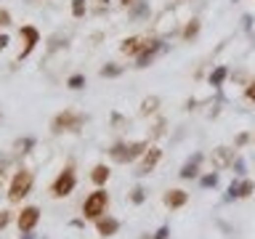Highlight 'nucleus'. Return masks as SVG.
Returning <instances> with one entry per match:
<instances>
[{
    "label": "nucleus",
    "instance_id": "nucleus-31",
    "mask_svg": "<svg viewBox=\"0 0 255 239\" xmlns=\"http://www.w3.org/2000/svg\"><path fill=\"white\" fill-rule=\"evenodd\" d=\"M5 24H11V14L8 11H0V27H5Z\"/></svg>",
    "mask_w": 255,
    "mask_h": 239
},
{
    "label": "nucleus",
    "instance_id": "nucleus-11",
    "mask_svg": "<svg viewBox=\"0 0 255 239\" xmlns=\"http://www.w3.org/2000/svg\"><path fill=\"white\" fill-rule=\"evenodd\" d=\"M162 202H165V208H170V210H181L189 202V191H184V189H168L165 194H162Z\"/></svg>",
    "mask_w": 255,
    "mask_h": 239
},
{
    "label": "nucleus",
    "instance_id": "nucleus-18",
    "mask_svg": "<svg viewBox=\"0 0 255 239\" xmlns=\"http://www.w3.org/2000/svg\"><path fill=\"white\" fill-rule=\"evenodd\" d=\"M226 75H228L226 67H215L213 72H210V85L213 88H221V85H224V80H226Z\"/></svg>",
    "mask_w": 255,
    "mask_h": 239
},
{
    "label": "nucleus",
    "instance_id": "nucleus-2",
    "mask_svg": "<svg viewBox=\"0 0 255 239\" xmlns=\"http://www.w3.org/2000/svg\"><path fill=\"white\" fill-rule=\"evenodd\" d=\"M109 208V194L99 186V191H93L90 197H85L83 202V218H88V221H96V218H101L104 212Z\"/></svg>",
    "mask_w": 255,
    "mask_h": 239
},
{
    "label": "nucleus",
    "instance_id": "nucleus-12",
    "mask_svg": "<svg viewBox=\"0 0 255 239\" xmlns=\"http://www.w3.org/2000/svg\"><path fill=\"white\" fill-rule=\"evenodd\" d=\"M96 231H99L101 237H114L117 231H120V221L112 215H101V218H96Z\"/></svg>",
    "mask_w": 255,
    "mask_h": 239
},
{
    "label": "nucleus",
    "instance_id": "nucleus-29",
    "mask_svg": "<svg viewBox=\"0 0 255 239\" xmlns=\"http://www.w3.org/2000/svg\"><path fill=\"white\" fill-rule=\"evenodd\" d=\"M19 149H22V152H29V146H35V138H24V141H19Z\"/></svg>",
    "mask_w": 255,
    "mask_h": 239
},
{
    "label": "nucleus",
    "instance_id": "nucleus-24",
    "mask_svg": "<svg viewBox=\"0 0 255 239\" xmlns=\"http://www.w3.org/2000/svg\"><path fill=\"white\" fill-rule=\"evenodd\" d=\"M67 85H69L72 90H80V88H85V77H83V75H72L69 80H67Z\"/></svg>",
    "mask_w": 255,
    "mask_h": 239
},
{
    "label": "nucleus",
    "instance_id": "nucleus-30",
    "mask_svg": "<svg viewBox=\"0 0 255 239\" xmlns=\"http://www.w3.org/2000/svg\"><path fill=\"white\" fill-rule=\"evenodd\" d=\"M231 167H234V173H237V176H242V173H245V159H237Z\"/></svg>",
    "mask_w": 255,
    "mask_h": 239
},
{
    "label": "nucleus",
    "instance_id": "nucleus-32",
    "mask_svg": "<svg viewBox=\"0 0 255 239\" xmlns=\"http://www.w3.org/2000/svg\"><path fill=\"white\" fill-rule=\"evenodd\" d=\"M247 141H250V135H247V133H239L237 135V146H245Z\"/></svg>",
    "mask_w": 255,
    "mask_h": 239
},
{
    "label": "nucleus",
    "instance_id": "nucleus-15",
    "mask_svg": "<svg viewBox=\"0 0 255 239\" xmlns=\"http://www.w3.org/2000/svg\"><path fill=\"white\" fill-rule=\"evenodd\" d=\"M109 178H112V170H109L107 165H96L93 170H90V181H93L96 186H107Z\"/></svg>",
    "mask_w": 255,
    "mask_h": 239
},
{
    "label": "nucleus",
    "instance_id": "nucleus-33",
    "mask_svg": "<svg viewBox=\"0 0 255 239\" xmlns=\"http://www.w3.org/2000/svg\"><path fill=\"white\" fill-rule=\"evenodd\" d=\"M8 43H11V40H8V35H0V48H5Z\"/></svg>",
    "mask_w": 255,
    "mask_h": 239
},
{
    "label": "nucleus",
    "instance_id": "nucleus-28",
    "mask_svg": "<svg viewBox=\"0 0 255 239\" xmlns=\"http://www.w3.org/2000/svg\"><path fill=\"white\" fill-rule=\"evenodd\" d=\"M8 223H11V212L8 210H0V229H5Z\"/></svg>",
    "mask_w": 255,
    "mask_h": 239
},
{
    "label": "nucleus",
    "instance_id": "nucleus-5",
    "mask_svg": "<svg viewBox=\"0 0 255 239\" xmlns=\"http://www.w3.org/2000/svg\"><path fill=\"white\" fill-rule=\"evenodd\" d=\"M75 186H77V176H75V167L67 165L64 167V173L54 181V186H51V194H54L56 199H64V197H69L72 191H75Z\"/></svg>",
    "mask_w": 255,
    "mask_h": 239
},
{
    "label": "nucleus",
    "instance_id": "nucleus-34",
    "mask_svg": "<svg viewBox=\"0 0 255 239\" xmlns=\"http://www.w3.org/2000/svg\"><path fill=\"white\" fill-rule=\"evenodd\" d=\"M3 184H5V170L0 167V186H3Z\"/></svg>",
    "mask_w": 255,
    "mask_h": 239
},
{
    "label": "nucleus",
    "instance_id": "nucleus-17",
    "mask_svg": "<svg viewBox=\"0 0 255 239\" xmlns=\"http://www.w3.org/2000/svg\"><path fill=\"white\" fill-rule=\"evenodd\" d=\"M199 29H202V22H199V19H192V22H186V27H184V32H181V37H184V40H194V37L199 35Z\"/></svg>",
    "mask_w": 255,
    "mask_h": 239
},
{
    "label": "nucleus",
    "instance_id": "nucleus-7",
    "mask_svg": "<svg viewBox=\"0 0 255 239\" xmlns=\"http://www.w3.org/2000/svg\"><path fill=\"white\" fill-rule=\"evenodd\" d=\"M160 51H162V40H160V37H146V45H143V51H141L139 56H136V61H139L136 67H141V69L149 67V64L154 61V56L160 53Z\"/></svg>",
    "mask_w": 255,
    "mask_h": 239
},
{
    "label": "nucleus",
    "instance_id": "nucleus-14",
    "mask_svg": "<svg viewBox=\"0 0 255 239\" xmlns=\"http://www.w3.org/2000/svg\"><path fill=\"white\" fill-rule=\"evenodd\" d=\"M199 162H202V154H199V152H197V154H192V159H189V162L178 170V176L184 178V181L197 178V173H199Z\"/></svg>",
    "mask_w": 255,
    "mask_h": 239
},
{
    "label": "nucleus",
    "instance_id": "nucleus-9",
    "mask_svg": "<svg viewBox=\"0 0 255 239\" xmlns=\"http://www.w3.org/2000/svg\"><path fill=\"white\" fill-rule=\"evenodd\" d=\"M210 159H213L215 170H226V167L234 165V149H228V146H215Z\"/></svg>",
    "mask_w": 255,
    "mask_h": 239
},
{
    "label": "nucleus",
    "instance_id": "nucleus-23",
    "mask_svg": "<svg viewBox=\"0 0 255 239\" xmlns=\"http://www.w3.org/2000/svg\"><path fill=\"white\" fill-rule=\"evenodd\" d=\"M72 16L75 19L85 16V0H72Z\"/></svg>",
    "mask_w": 255,
    "mask_h": 239
},
{
    "label": "nucleus",
    "instance_id": "nucleus-22",
    "mask_svg": "<svg viewBox=\"0 0 255 239\" xmlns=\"http://www.w3.org/2000/svg\"><path fill=\"white\" fill-rule=\"evenodd\" d=\"M255 191V184L250 178H245V181H239V199H245V197H250Z\"/></svg>",
    "mask_w": 255,
    "mask_h": 239
},
{
    "label": "nucleus",
    "instance_id": "nucleus-26",
    "mask_svg": "<svg viewBox=\"0 0 255 239\" xmlns=\"http://www.w3.org/2000/svg\"><path fill=\"white\" fill-rule=\"evenodd\" d=\"M165 125H168V122L162 120V117L157 120V122H154V131H152V138H157V135H162V133H165Z\"/></svg>",
    "mask_w": 255,
    "mask_h": 239
},
{
    "label": "nucleus",
    "instance_id": "nucleus-8",
    "mask_svg": "<svg viewBox=\"0 0 255 239\" xmlns=\"http://www.w3.org/2000/svg\"><path fill=\"white\" fill-rule=\"evenodd\" d=\"M160 159H162V149H160V146H154V144H152L146 152H143L141 165H139V170H136V173H139V176H149V173H152L154 167L160 165Z\"/></svg>",
    "mask_w": 255,
    "mask_h": 239
},
{
    "label": "nucleus",
    "instance_id": "nucleus-3",
    "mask_svg": "<svg viewBox=\"0 0 255 239\" xmlns=\"http://www.w3.org/2000/svg\"><path fill=\"white\" fill-rule=\"evenodd\" d=\"M83 122H85V114L67 109V112H58L56 117L51 120V131H54V133H64V131H80V125H83Z\"/></svg>",
    "mask_w": 255,
    "mask_h": 239
},
{
    "label": "nucleus",
    "instance_id": "nucleus-21",
    "mask_svg": "<svg viewBox=\"0 0 255 239\" xmlns=\"http://www.w3.org/2000/svg\"><path fill=\"white\" fill-rule=\"evenodd\" d=\"M130 202H133V205H143V202H146V189H143V186H136V189L130 191Z\"/></svg>",
    "mask_w": 255,
    "mask_h": 239
},
{
    "label": "nucleus",
    "instance_id": "nucleus-36",
    "mask_svg": "<svg viewBox=\"0 0 255 239\" xmlns=\"http://www.w3.org/2000/svg\"><path fill=\"white\" fill-rule=\"evenodd\" d=\"M24 239H32V231H29V234H24Z\"/></svg>",
    "mask_w": 255,
    "mask_h": 239
},
{
    "label": "nucleus",
    "instance_id": "nucleus-4",
    "mask_svg": "<svg viewBox=\"0 0 255 239\" xmlns=\"http://www.w3.org/2000/svg\"><path fill=\"white\" fill-rule=\"evenodd\" d=\"M29 189H32V173H29V170H19L16 176L11 178L8 202H22V199L29 194Z\"/></svg>",
    "mask_w": 255,
    "mask_h": 239
},
{
    "label": "nucleus",
    "instance_id": "nucleus-25",
    "mask_svg": "<svg viewBox=\"0 0 255 239\" xmlns=\"http://www.w3.org/2000/svg\"><path fill=\"white\" fill-rule=\"evenodd\" d=\"M168 234H170V226H160L154 237H141V239H168Z\"/></svg>",
    "mask_w": 255,
    "mask_h": 239
},
{
    "label": "nucleus",
    "instance_id": "nucleus-6",
    "mask_svg": "<svg viewBox=\"0 0 255 239\" xmlns=\"http://www.w3.org/2000/svg\"><path fill=\"white\" fill-rule=\"evenodd\" d=\"M37 221H40V210H37L35 205H27V208H22V212H19L16 226H19L22 234H29V231L37 226Z\"/></svg>",
    "mask_w": 255,
    "mask_h": 239
},
{
    "label": "nucleus",
    "instance_id": "nucleus-27",
    "mask_svg": "<svg viewBox=\"0 0 255 239\" xmlns=\"http://www.w3.org/2000/svg\"><path fill=\"white\" fill-rule=\"evenodd\" d=\"M245 99H247V101H253V104H255V80H250V82H247V88H245Z\"/></svg>",
    "mask_w": 255,
    "mask_h": 239
},
{
    "label": "nucleus",
    "instance_id": "nucleus-19",
    "mask_svg": "<svg viewBox=\"0 0 255 239\" xmlns=\"http://www.w3.org/2000/svg\"><path fill=\"white\" fill-rule=\"evenodd\" d=\"M199 186L202 189H215V186H218V173H207V176H202Z\"/></svg>",
    "mask_w": 255,
    "mask_h": 239
},
{
    "label": "nucleus",
    "instance_id": "nucleus-16",
    "mask_svg": "<svg viewBox=\"0 0 255 239\" xmlns=\"http://www.w3.org/2000/svg\"><path fill=\"white\" fill-rule=\"evenodd\" d=\"M157 109H160V96H146V99L141 101V117H149V114H157Z\"/></svg>",
    "mask_w": 255,
    "mask_h": 239
},
{
    "label": "nucleus",
    "instance_id": "nucleus-35",
    "mask_svg": "<svg viewBox=\"0 0 255 239\" xmlns=\"http://www.w3.org/2000/svg\"><path fill=\"white\" fill-rule=\"evenodd\" d=\"M120 3H122V5H125V8H128V5H133V3H136V0H120Z\"/></svg>",
    "mask_w": 255,
    "mask_h": 239
},
{
    "label": "nucleus",
    "instance_id": "nucleus-10",
    "mask_svg": "<svg viewBox=\"0 0 255 239\" xmlns=\"http://www.w3.org/2000/svg\"><path fill=\"white\" fill-rule=\"evenodd\" d=\"M19 35L24 37V51L19 53V59H27V56L32 53V51H35V45L40 43V32H37L35 27H29V24H27V27H22V29H19Z\"/></svg>",
    "mask_w": 255,
    "mask_h": 239
},
{
    "label": "nucleus",
    "instance_id": "nucleus-20",
    "mask_svg": "<svg viewBox=\"0 0 255 239\" xmlns=\"http://www.w3.org/2000/svg\"><path fill=\"white\" fill-rule=\"evenodd\" d=\"M101 77H120L122 75V67L120 64H107V67H101Z\"/></svg>",
    "mask_w": 255,
    "mask_h": 239
},
{
    "label": "nucleus",
    "instance_id": "nucleus-13",
    "mask_svg": "<svg viewBox=\"0 0 255 239\" xmlns=\"http://www.w3.org/2000/svg\"><path fill=\"white\" fill-rule=\"evenodd\" d=\"M143 45H146V37H139V35L125 37V40L120 43V53H125V56H139L141 51H143Z\"/></svg>",
    "mask_w": 255,
    "mask_h": 239
},
{
    "label": "nucleus",
    "instance_id": "nucleus-1",
    "mask_svg": "<svg viewBox=\"0 0 255 239\" xmlns=\"http://www.w3.org/2000/svg\"><path fill=\"white\" fill-rule=\"evenodd\" d=\"M149 146H152V144H149V138L133 141V144L120 141V144H114L112 149H109V157H112V162H117V165H128V162H133V159L143 157V152H146Z\"/></svg>",
    "mask_w": 255,
    "mask_h": 239
}]
</instances>
